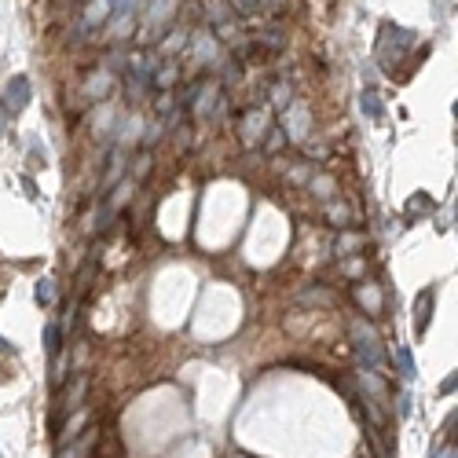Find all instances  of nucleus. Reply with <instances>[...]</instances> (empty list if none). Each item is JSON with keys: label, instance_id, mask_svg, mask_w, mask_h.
Instances as JSON below:
<instances>
[{"label": "nucleus", "instance_id": "1", "mask_svg": "<svg viewBox=\"0 0 458 458\" xmlns=\"http://www.w3.org/2000/svg\"><path fill=\"white\" fill-rule=\"evenodd\" d=\"M352 341H356V352H359V359H363L367 370H382V367H385L382 337H378V330H374L370 323L356 319V323H352Z\"/></svg>", "mask_w": 458, "mask_h": 458}, {"label": "nucleus", "instance_id": "2", "mask_svg": "<svg viewBox=\"0 0 458 458\" xmlns=\"http://www.w3.org/2000/svg\"><path fill=\"white\" fill-rule=\"evenodd\" d=\"M29 95H34V88H29V81L26 77H11L8 81V88H4V103L11 114H19L29 107Z\"/></svg>", "mask_w": 458, "mask_h": 458}, {"label": "nucleus", "instance_id": "3", "mask_svg": "<svg viewBox=\"0 0 458 458\" xmlns=\"http://www.w3.org/2000/svg\"><path fill=\"white\" fill-rule=\"evenodd\" d=\"M206 19L213 22V26H227L235 19V11L224 4V0H206Z\"/></svg>", "mask_w": 458, "mask_h": 458}, {"label": "nucleus", "instance_id": "4", "mask_svg": "<svg viewBox=\"0 0 458 458\" xmlns=\"http://www.w3.org/2000/svg\"><path fill=\"white\" fill-rule=\"evenodd\" d=\"M429 316H433V290H425L422 297H418V304H415V326H418V334L429 326Z\"/></svg>", "mask_w": 458, "mask_h": 458}, {"label": "nucleus", "instance_id": "5", "mask_svg": "<svg viewBox=\"0 0 458 458\" xmlns=\"http://www.w3.org/2000/svg\"><path fill=\"white\" fill-rule=\"evenodd\" d=\"M279 0H235V11L238 15H260V11H271Z\"/></svg>", "mask_w": 458, "mask_h": 458}, {"label": "nucleus", "instance_id": "6", "mask_svg": "<svg viewBox=\"0 0 458 458\" xmlns=\"http://www.w3.org/2000/svg\"><path fill=\"white\" fill-rule=\"evenodd\" d=\"M92 444H95V433H88L85 440H77V444H74L70 451H67V447H62V451H59V458H85V454L92 451Z\"/></svg>", "mask_w": 458, "mask_h": 458}, {"label": "nucleus", "instance_id": "7", "mask_svg": "<svg viewBox=\"0 0 458 458\" xmlns=\"http://www.w3.org/2000/svg\"><path fill=\"white\" fill-rule=\"evenodd\" d=\"M359 103H363V110L370 114V118H382V95L374 88H367L363 95H359Z\"/></svg>", "mask_w": 458, "mask_h": 458}, {"label": "nucleus", "instance_id": "8", "mask_svg": "<svg viewBox=\"0 0 458 458\" xmlns=\"http://www.w3.org/2000/svg\"><path fill=\"white\" fill-rule=\"evenodd\" d=\"M396 363H400L403 378H415V359H411V352H407V349H396Z\"/></svg>", "mask_w": 458, "mask_h": 458}, {"label": "nucleus", "instance_id": "9", "mask_svg": "<svg viewBox=\"0 0 458 458\" xmlns=\"http://www.w3.org/2000/svg\"><path fill=\"white\" fill-rule=\"evenodd\" d=\"M52 297H55L52 279H41V283H37V301H41V304H52Z\"/></svg>", "mask_w": 458, "mask_h": 458}, {"label": "nucleus", "instance_id": "10", "mask_svg": "<svg viewBox=\"0 0 458 458\" xmlns=\"http://www.w3.org/2000/svg\"><path fill=\"white\" fill-rule=\"evenodd\" d=\"M283 143H286V128H279V125L268 128V151H279Z\"/></svg>", "mask_w": 458, "mask_h": 458}, {"label": "nucleus", "instance_id": "11", "mask_svg": "<svg viewBox=\"0 0 458 458\" xmlns=\"http://www.w3.org/2000/svg\"><path fill=\"white\" fill-rule=\"evenodd\" d=\"M44 345H48V352H59V326H55V323H48V330H44Z\"/></svg>", "mask_w": 458, "mask_h": 458}, {"label": "nucleus", "instance_id": "12", "mask_svg": "<svg viewBox=\"0 0 458 458\" xmlns=\"http://www.w3.org/2000/svg\"><path fill=\"white\" fill-rule=\"evenodd\" d=\"M436 458H454V444H451V447H444V451H440Z\"/></svg>", "mask_w": 458, "mask_h": 458}, {"label": "nucleus", "instance_id": "13", "mask_svg": "<svg viewBox=\"0 0 458 458\" xmlns=\"http://www.w3.org/2000/svg\"><path fill=\"white\" fill-rule=\"evenodd\" d=\"M0 349H8V345H4V337H0Z\"/></svg>", "mask_w": 458, "mask_h": 458}]
</instances>
